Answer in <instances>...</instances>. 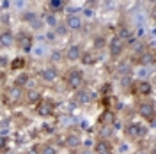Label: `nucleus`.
I'll use <instances>...</instances> for the list:
<instances>
[{
  "instance_id": "28",
  "label": "nucleus",
  "mask_w": 156,
  "mask_h": 154,
  "mask_svg": "<svg viewBox=\"0 0 156 154\" xmlns=\"http://www.w3.org/2000/svg\"><path fill=\"white\" fill-rule=\"evenodd\" d=\"M27 64H29V62H27V58L21 57V55H18V57L11 58L7 68H9L12 73H20V71H25V69H27Z\"/></svg>"
},
{
  "instance_id": "24",
  "label": "nucleus",
  "mask_w": 156,
  "mask_h": 154,
  "mask_svg": "<svg viewBox=\"0 0 156 154\" xmlns=\"http://www.w3.org/2000/svg\"><path fill=\"white\" fill-rule=\"evenodd\" d=\"M131 76H133V80H149L153 76V68H149V66H133Z\"/></svg>"
},
{
  "instance_id": "33",
  "label": "nucleus",
  "mask_w": 156,
  "mask_h": 154,
  "mask_svg": "<svg viewBox=\"0 0 156 154\" xmlns=\"http://www.w3.org/2000/svg\"><path fill=\"white\" fill-rule=\"evenodd\" d=\"M131 82H133V76H131V75H124V76H119V87H121L122 90H126V92H129Z\"/></svg>"
},
{
  "instance_id": "11",
  "label": "nucleus",
  "mask_w": 156,
  "mask_h": 154,
  "mask_svg": "<svg viewBox=\"0 0 156 154\" xmlns=\"http://www.w3.org/2000/svg\"><path fill=\"white\" fill-rule=\"evenodd\" d=\"M83 44L82 43H69L66 48H62L64 51V62H68V64H76L80 62V58H82V53H83Z\"/></svg>"
},
{
  "instance_id": "37",
  "label": "nucleus",
  "mask_w": 156,
  "mask_h": 154,
  "mask_svg": "<svg viewBox=\"0 0 156 154\" xmlns=\"http://www.w3.org/2000/svg\"><path fill=\"white\" fill-rule=\"evenodd\" d=\"M9 60H11V58H5V57H0V66H9Z\"/></svg>"
},
{
  "instance_id": "23",
  "label": "nucleus",
  "mask_w": 156,
  "mask_h": 154,
  "mask_svg": "<svg viewBox=\"0 0 156 154\" xmlns=\"http://www.w3.org/2000/svg\"><path fill=\"white\" fill-rule=\"evenodd\" d=\"M98 124L99 126H115L117 124V114L112 108H105L101 112L99 119H98Z\"/></svg>"
},
{
  "instance_id": "31",
  "label": "nucleus",
  "mask_w": 156,
  "mask_h": 154,
  "mask_svg": "<svg viewBox=\"0 0 156 154\" xmlns=\"http://www.w3.org/2000/svg\"><path fill=\"white\" fill-rule=\"evenodd\" d=\"M37 154H60L58 145L51 144V142H44V144L37 145Z\"/></svg>"
},
{
  "instance_id": "3",
  "label": "nucleus",
  "mask_w": 156,
  "mask_h": 154,
  "mask_svg": "<svg viewBox=\"0 0 156 154\" xmlns=\"http://www.w3.org/2000/svg\"><path fill=\"white\" fill-rule=\"evenodd\" d=\"M135 112L140 119H144V122H147L149 126L154 124L156 117V106L153 97H140L135 105Z\"/></svg>"
},
{
  "instance_id": "13",
  "label": "nucleus",
  "mask_w": 156,
  "mask_h": 154,
  "mask_svg": "<svg viewBox=\"0 0 156 154\" xmlns=\"http://www.w3.org/2000/svg\"><path fill=\"white\" fill-rule=\"evenodd\" d=\"M62 23L68 29L69 34H80L82 30L85 29V19L82 18L80 14H66L62 18Z\"/></svg>"
},
{
  "instance_id": "22",
  "label": "nucleus",
  "mask_w": 156,
  "mask_h": 154,
  "mask_svg": "<svg viewBox=\"0 0 156 154\" xmlns=\"http://www.w3.org/2000/svg\"><path fill=\"white\" fill-rule=\"evenodd\" d=\"M43 97V94L39 92L36 87L32 89H25V96H23V105L25 106H36L39 103V99Z\"/></svg>"
},
{
  "instance_id": "38",
  "label": "nucleus",
  "mask_w": 156,
  "mask_h": 154,
  "mask_svg": "<svg viewBox=\"0 0 156 154\" xmlns=\"http://www.w3.org/2000/svg\"><path fill=\"white\" fill-rule=\"evenodd\" d=\"M68 2H69V0H68Z\"/></svg>"
},
{
  "instance_id": "1",
  "label": "nucleus",
  "mask_w": 156,
  "mask_h": 154,
  "mask_svg": "<svg viewBox=\"0 0 156 154\" xmlns=\"http://www.w3.org/2000/svg\"><path fill=\"white\" fill-rule=\"evenodd\" d=\"M60 82L64 83V87L69 92H75L85 85V73L76 66H71L64 73H60Z\"/></svg>"
},
{
  "instance_id": "10",
  "label": "nucleus",
  "mask_w": 156,
  "mask_h": 154,
  "mask_svg": "<svg viewBox=\"0 0 156 154\" xmlns=\"http://www.w3.org/2000/svg\"><path fill=\"white\" fill-rule=\"evenodd\" d=\"M154 87L151 83V80H133L129 87V94L136 97H153Z\"/></svg>"
},
{
  "instance_id": "19",
  "label": "nucleus",
  "mask_w": 156,
  "mask_h": 154,
  "mask_svg": "<svg viewBox=\"0 0 156 154\" xmlns=\"http://www.w3.org/2000/svg\"><path fill=\"white\" fill-rule=\"evenodd\" d=\"M46 64L55 66V68H58L60 64H64V51H62V48H57V46L50 48L48 55H46Z\"/></svg>"
},
{
  "instance_id": "34",
  "label": "nucleus",
  "mask_w": 156,
  "mask_h": 154,
  "mask_svg": "<svg viewBox=\"0 0 156 154\" xmlns=\"http://www.w3.org/2000/svg\"><path fill=\"white\" fill-rule=\"evenodd\" d=\"M53 32H55V36H57L58 39H64V37H68V36H71V34L68 32V29L64 27V23H62V21H60L57 27L53 29Z\"/></svg>"
},
{
  "instance_id": "32",
  "label": "nucleus",
  "mask_w": 156,
  "mask_h": 154,
  "mask_svg": "<svg viewBox=\"0 0 156 154\" xmlns=\"http://www.w3.org/2000/svg\"><path fill=\"white\" fill-rule=\"evenodd\" d=\"M114 135H115V126H99L98 128V138L112 140Z\"/></svg>"
},
{
  "instance_id": "5",
  "label": "nucleus",
  "mask_w": 156,
  "mask_h": 154,
  "mask_svg": "<svg viewBox=\"0 0 156 154\" xmlns=\"http://www.w3.org/2000/svg\"><path fill=\"white\" fill-rule=\"evenodd\" d=\"M34 43H36V37H34V34L27 27H23V29H20L14 32V46L21 53H27L29 55L30 51H32V48H34Z\"/></svg>"
},
{
  "instance_id": "18",
  "label": "nucleus",
  "mask_w": 156,
  "mask_h": 154,
  "mask_svg": "<svg viewBox=\"0 0 156 154\" xmlns=\"http://www.w3.org/2000/svg\"><path fill=\"white\" fill-rule=\"evenodd\" d=\"M114 34H115L124 44H128L131 39L135 37V32H133V29H131L128 23H119V25L115 27V32H114Z\"/></svg>"
},
{
  "instance_id": "12",
  "label": "nucleus",
  "mask_w": 156,
  "mask_h": 154,
  "mask_svg": "<svg viewBox=\"0 0 156 154\" xmlns=\"http://www.w3.org/2000/svg\"><path fill=\"white\" fill-rule=\"evenodd\" d=\"M73 99H75V103L80 105V106H89L96 101V92H94L90 87L83 85L82 89H78V90L73 92Z\"/></svg>"
},
{
  "instance_id": "6",
  "label": "nucleus",
  "mask_w": 156,
  "mask_h": 154,
  "mask_svg": "<svg viewBox=\"0 0 156 154\" xmlns=\"http://www.w3.org/2000/svg\"><path fill=\"white\" fill-rule=\"evenodd\" d=\"M60 80V69L55 68V66H50V64H44L41 66L37 71V82L41 85L46 87H53Z\"/></svg>"
},
{
  "instance_id": "30",
  "label": "nucleus",
  "mask_w": 156,
  "mask_h": 154,
  "mask_svg": "<svg viewBox=\"0 0 156 154\" xmlns=\"http://www.w3.org/2000/svg\"><path fill=\"white\" fill-rule=\"evenodd\" d=\"M27 9H30V0H11V11L16 12L18 16Z\"/></svg>"
},
{
  "instance_id": "15",
  "label": "nucleus",
  "mask_w": 156,
  "mask_h": 154,
  "mask_svg": "<svg viewBox=\"0 0 156 154\" xmlns=\"http://www.w3.org/2000/svg\"><path fill=\"white\" fill-rule=\"evenodd\" d=\"M0 48L2 50L14 48V30L11 27H2L0 29Z\"/></svg>"
},
{
  "instance_id": "17",
  "label": "nucleus",
  "mask_w": 156,
  "mask_h": 154,
  "mask_svg": "<svg viewBox=\"0 0 156 154\" xmlns=\"http://www.w3.org/2000/svg\"><path fill=\"white\" fill-rule=\"evenodd\" d=\"M92 154H114V144H112V140L96 138V142L92 145Z\"/></svg>"
},
{
  "instance_id": "26",
  "label": "nucleus",
  "mask_w": 156,
  "mask_h": 154,
  "mask_svg": "<svg viewBox=\"0 0 156 154\" xmlns=\"http://www.w3.org/2000/svg\"><path fill=\"white\" fill-rule=\"evenodd\" d=\"M98 60H99V53L94 51V50H83V53H82V58H80V62L83 64V66H96Z\"/></svg>"
},
{
  "instance_id": "2",
  "label": "nucleus",
  "mask_w": 156,
  "mask_h": 154,
  "mask_svg": "<svg viewBox=\"0 0 156 154\" xmlns=\"http://www.w3.org/2000/svg\"><path fill=\"white\" fill-rule=\"evenodd\" d=\"M122 135L124 140L133 144V142H140V140H146L149 135V129L146 124L138 122V121H126L122 126Z\"/></svg>"
},
{
  "instance_id": "27",
  "label": "nucleus",
  "mask_w": 156,
  "mask_h": 154,
  "mask_svg": "<svg viewBox=\"0 0 156 154\" xmlns=\"http://www.w3.org/2000/svg\"><path fill=\"white\" fill-rule=\"evenodd\" d=\"M48 44L43 41V43H34V48H32V51H30L29 55H32L34 58H37V60H43V58H46V55H48Z\"/></svg>"
},
{
  "instance_id": "20",
  "label": "nucleus",
  "mask_w": 156,
  "mask_h": 154,
  "mask_svg": "<svg viewBox=\"0 0 156 154\" xmlns=\"http://www.w3.org/2000/svg\"><path fill=\"white\" fill-rule=\"evenodd\" d=\"M41 19H43V25H44V29H50V30H53V29L58 25V23L62 21L60 14L50 12V11H43V12H41Z\"/></svg>"
},
{
  "instance_id": "8",
  "label": "nucleus",
  "mask_w": 156,
  "mask_h": 154,
  "mask_svg": "<svg viewBox=\"0 0 156 154\" xmlns=\"http://www.w3.org/2000/svg\"><path fill=\"white\" fill-rule=\"evenodd\" d=\"M105 50H107V53H108V57H110L112 62H117L119 58L126 57V44L117 37L115 34H112L108 37V43H107V48Z\"/></svg>"
},
{
  "instance_id": "4",
  "label": "nucleus",
  "mask_w": 156,
  "mask_h": 154,
  "mask_svg": "<svg viewBox=\"0 0 156 154\" xmlns=\"http://www.w3.org/2000/svg\"><path fill=\"white\" fill-rule=\"evenodd\" d=\"M20 21L27 27V29L32 32V34H36V32H43L44 30V25H43V19H41V12L36 9H27L25 12H21L18 16Z\"/></svg>"
},
{
  "instance_id": "25",
  "label": "nucleus",
  "mask_w": 156,
  "mask_h": 154,
  "mask_svg": "<svg viewBox=\"0 0 156 154\" xmlns=\"http://www.w3.org/2000/svg\"><path fill=\"white\" fill-rule=\"evenodd\" d=\"M68 5V0H46L44 2V11L55 12V14H62Z\"/></svg>"
},
{
  "instance_id": "21",
  "label": "nucleus",
  "mask_w": 156,
  "mask_h": 154,
  "mask_svg": "<svg viewBox=\"0 0 156 154\" xmlns=\"http://www.w3.org/2000/svg\"><path fill=\"white\" fill-rule=\"evenodd\" d=\"M32 75L29 71H20L16 73V78L12 80V85L21 87V89H32Z\"/></svg>"
},
{
  "instance_id": "16",
  "label": "nucleus",
  "mask_w": 156,
  "mask_h": 154,
  "mask_svg": "<svg viewBox=\"0 0 156 154\" xmlns=\"http://www.w3.org/2000/svg\"><path fill=\"white\" fill-rule=\"evenodd\" d=\"M131 69H133V62H131V58L129 57H122L119 58L115 62V66H114V73H115V76H124V75H131Z\"/></svg>"
},
{
  "instance_id": "14",
  "label": "nucleus",
  "mask_w": 156,
  "mask_h": 154,
  "mask_svg": "<svg viewBox=\"0 0 156 154\" xmlns=\"http://www.w3.org/2000/svg\"><path fill=\"white\" fill-rule=\"evenodd\" d=\"M62 145L68 149L69 152H76L82 149L83 145V140H82V135L76 133V131H69L64 135V140H62Z\"/></svg>"
},
{
  "instance_id": "29",
  "label": "nucleus",
  "mask_w": 156,
  "mask_h": 154,
  "mask_svg": "<svg viewBox=\"0 0 156 154\" xmlns=\"http://www.w3.org/2000/svg\"><path fill=\"white\" fill-rule=\"evenodd\" d=\"M107 43H108V37L105 34H94L92 36V50L98 51V53L107 48Z\"/></svg>"
},
{
  "instance_id": "36",
  "label": "nucleus",
  "mask_w": 156,
  "mask_h": 154,
  "mask_svg": "<svg viewBox=\"0 0 156 154\" xmlns=\"http://www.w3.org/2000/svg\"><path fill=\"white\" fill-rule=\"evenodd\" d=\"M131 154H153V152H151L149 149H146V147H138V149H135Z\"/></svg>"
},
{
  "instance_id": "35",
  "label": "nucleus",
  "mask_w": 156,
  "mask_h": 154,
  "mask_svg": "<svg viewBox=\"0 0 156 154\" xmlns=\"http://www.w3.org/2000/svg\"><path fill=\"white\" fill-rule=\"evenodd\" d=\"M55 41H58V37L55 36V32H53V30H50V29L44 30V43L50 44V43H55Z\"/></svg>"
},
{
  "instance_id": "7",
  "label": "nucleus",
  "mask_w": 156,
  "mask_h": 154,
  "mask_svg": "<svg viewBox=\"0 0 156 154\" xmlns=\"http://www.w3.org/2000/svg\"><path fill=\"white\" fill-rule=\"evenodd\" d=\"M23 96H25V89L16 85H7L2 90V101L7 106H21L23 105Z\"/></svg>"
},
{
  "instance_id": "9",
  "label": "nucleus",
  "mask_w": 156,
  "mask_h": 154,
  "mask_svg": "<svg viewBox=\"0 0 156 154\" xmlns=\"http://www.w3.org/2000/svg\"><path fill=\"white\" fill-rule=\"evenodd\" d=\"M34 110H36V115H39L41 119H50V117L55 115V112H57V103L53 99H50V97L43 96L39 99L37 105L34 106Z\"/></svg>"
}]
</instances>
